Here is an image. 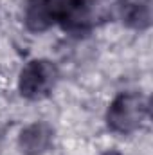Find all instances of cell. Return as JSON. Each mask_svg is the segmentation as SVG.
<instances>
[{
    "label": "cell",
    "instance_id": "5",
    "mask_svg": "<svg viewBox=\"0 0 153 155\" xmlns=\"http://www.w3.org/2000/svg\"><path fill=\"white\" fill-rule=\"evenodd\" d=\"M20 148L25 155H40L52 144V128L47 123H33L20 134Z\"/></svg>",
    "mask_w": 153,
    "mask_h": 155
},
{
    "label": "cell",
    "instance_id": "6",
    "mask_svg": "<svg viewBox=\"0 0 153 155\" xmlns=\"http://www.w3.org/2000/svg\"><path fill=\"white\" fill-rule=\"evenodd\" d=\"M121 20L137 31H144L151 25V0H121Z\"/></svg>",
    "mask_w": 153,
    "mask_h": 155
},
{
    "label": "cell",
    "instance_id": "4",
    "mask_svg": "<svg viewBox=\"0 0 153 155\" xmlns=\"http://www.w3.org/2000/svg\"><path fill=\"white\" fill-rule=\"evenodd\" d=\"M58 0H25L24 22L33 33L47 31L56 24Z\"/></svg>",
    "mask_w": 153,
    "mask_h": 155
},
{
    "label": "cell",
    "instance_id": "1",
    "mask_svg": "<svg viewBox=\"0 0 153 155\" xmlns=\"http://www.w3.org/2000/svg\"><path fill=\"white\" fill-rule=\"evenodd\" d=\"M148 116V99L139 92H121L106 112V124L115 134H132L139 130Z\"/></svg>",
    "mask_w": 153,
    "mask_h": 155
},
{
    "label": "cell",
    "instance_id": "7",
    "mask_svg": "<svg viewBox=\"0 0 153 155\" xmlns=\"http://www.w3.org/2000/svg\"><path fill=\"white\" fill-rule=\"evenodd\" d=\"M105 155H122V153H119V152H106Z\"/></svg>",
    "mask_w": 153,
    "mask_h": 155
},
{
    "label": "cell",
    "instance_id": "2",
    "mask_svg": "<svg viewBox=\"0 0 153 155\" xmlns=\"http://www.w3.org/2000/svg\"><path fill=\"white\" fill-rule=\"evenodd\" d=\"M58 67L49 60H31L25 63L18 78V90L27 99L47 97L58 83Z\"/></svg>",
    "mask_w": 153,
    "mask_h": 155
},
{
    "label": "cell",
    "instance_id": "3",
    "mask_svg": "<svg viewBox=\"0 0 153 155\" xmlns=\"http://www.w3.org/2000/svg\"><path fill=\"white\" fill-rule=\"evenodd\" d=\"M94 20L96 11L92 0H58L56 24H60L63 31L74 36H85L90 33Z\"/></svg>",
    "mask_w": 153,
    "mask_h": 155
}]
</instances>
